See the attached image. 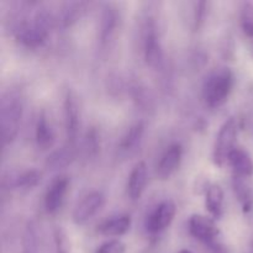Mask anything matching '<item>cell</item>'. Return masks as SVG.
<instances>
[{
  "mask_svg": "<svg viewBox=\"0 0 253 253\" xmlns=\"http://www.w3.org/2000/svg\"><path fill=\"white\" fill-rule=\"evenodd\" d=\"M53 17L47 9H39L31 19H20L14 29L15 37L25 47L36 48L47 41L53 26Z\"/></svg>",
  "mask_w": 253,
  "mask_h": 253,
  "instance_id": "1",
  "label": "cell"
},
{
  "mask_svg": "<svg viewBox=\"0 0 253 253\" xmlns=\"http://www.w3.org/2000/svg\"><path fill=\"white\" fill-rule=\"evenodd\" d=\"M235 76L227 67L212 71L203 84V99L209 108L216 109L224 105L231 94Z\"/></svg>",
  "mask_w": 253,
  "mask_h": 253,
  "instance_id": "2",
  "label": "cell"
},
{
  "mask_svg": "<svg viewBox=\"0 0 253 253\" xmlns=\"http://www.w3.org/2000/svg\"><path fill=\"white\" fill-rule=\"evenodd\" d=\"M24 103L20 93L7 91L0 104V131L2 145H9L16 138L21 123Z\"/></svg>",
  "mask_w": 253,
  "mask_h": 253,
  "instance_id": "3",
  "label": "cell"
},
{
  "mask_svg": "<svg viewBox=\"0 0 253 253\" xmlns=\"http://www.w3.org/2000/svg\"><path fill=\"white\" fill-rule=\"evenodd\" d=\"M237 133H239V125L235 118H230L220 127L214 145V155H212L215 165L222 167L227 162L230 153L236 148L235 145H236Z\"/></svg>",
  "mask_w": 253,
  "mask_h": 253,
  "instance_id": "4",
  "label": "cell"
},
{
  "mask_svg": "<svg viewBox=\"0 0 253 253\" xmlns=\"http://www.w3.org/2000/svg\"><path fill=\"white\" fill-rule=\"evenodd\" d=\"M143 56L145 61L151 68H161L163 63V49L161 44L160 36L157 34L153 20H148L145 25V35H143Z\"/></svg>",
  "mask_w": 253,
  "mask_h": 253,
  "instance_id": "5",
  "label": "cell"
},
{
  "mask_svg": "<svg viewBox=\"0 0 253 253\" xmlns=\"http://www.w3.org/2000/svg\"><path fill=\"white\" fill-rule=\"evenodd\" d=\"M188 226H189L190 235L207 246L212 247L214 245L219 244L217 239H219L220 231L211 217L195 214L189 219Z\"/></svg>",
  "mask_w": 253,
  "mask_h": 253,
  "instance_id": "6",
  "label": "cell"
},
{
  "mask_svg": "<svg viewBox=\"0 0 253 253\" xmlns=\"http://www.w3.org/2000/svg\"><path fill=\"white\" fill-rule=\"evenodd\" d=\"M64 126L66 135L68 138V145L76 146L78 138L79 126H81V109H79L78 98L72 90H67L64 96Z\"/></svg>",
  "mask_w": 253,
  "mask_h": 253,
  "instance_id": "7",
  "label": "cell"
},
{
  "mask_svg": "<svg viewBox=\"0 0 253 253\" xmlns=\"http://www.w3.org/2000/svg\"><path fill=\"white\" fill-rule=\"evenodd\" d=\"M175 214H177V207L174 203L172 200H165L158 204L147 216L145 222L146 230L152 235L160 234L172 224Z\"/></svg>",
  "mask_w": 253,
  "mask_h": 253,
  "instance_id": "8",
  "label": "cell"
},
{
  "mask_svg": "<svg viewBox=\"0 0 253 253\" xmlns=\"http://www.w3.org/2000/svg\"><path fill=\"white\" fill-rule=\"evenodd\" d=\"M105 203V197L101 192H91L83 198L73 211V221L77 225H84L93 219Z\"/></svg>",
  "mask_w": 253,
  "mask_h": 253,
  "instance_id": "9",
  "label": "cell"
},
{
  "mask_svg": "<svg viewBox=\"0 0 253 253\" xmlns=\"http://www.w3.org/2000/svg\"><path fill=\"white\" fill-rule=\"evenodd\" d=\"M69 178L67 175H58L51 182L44 194V209L47 214H56L63 205L68 193Z\"/></svg>",
  "mask_w": 253,
  "mask_h": 253,
  "instance_id": "10",
  "label": "cell"
},
{
  "mask_svg": "<svg viewBox=\"0 0 253 253\" xmlns=\"http://www.w3.org/2000/svg\"><path fill=\"white\" fill-rule=\"evenodd\" d=\"M183 157V148L179 143L169 146L157 166V177L161 180H167L177 172Z\"/></svg>",
  "mask_w": 253,
  "mask_h": 253,
  "instance_id": "11",
  "label": "cell"
},
{
  "mask_svg": "<svg viewBox=\"0 0 253 253\" xmlns=\"http://www.w3.org/2000/svg\"><path fill=\"white\" fill-rule=\"evenodd\" d=\"M41 180V174L35 169L12 170L4 177L7 189H32Z\"/></svg>",
  "mask_w": 253,
  "mask_h": 253,
  "instance_id": "12",
  "label": "cell"
},
{
  "mask_svg": "<svg viewBox=\"0 0 253 253\" xmlns=\"http://www.w3.org/2000/svg\"><path fill=\"white\" fill-rule=\"evenodd\" d=\"M118 11L111 5H106L101 12L100 31H99V43L101 48H106L113 40L118 27Z\"/></svg>",
  "mask_w": 253,
  "mask_h": 253,
  "instance_id": "13",
  "label": "cell"
},
{
  "mask_svg": "<svg viewBox=\"0 0 253 253\" xmlns=\"http://www.w3.org/2000/svg\"><path fill=\"white\" fill-rule=\"evenodd\" d=\"M148 180L147 166L145 162H138L133 166L127 182V193L131 200H140L146 189Z\"/></svg>",
  "mask_w": 253,
  "mask_h": 253,
  "instance_id": "14",
  "label": "cell"
},
{
  "mask_svg": "<svg viewBox=\"0 0 253 253\" xmlns=\"http://www.w3.org/2000/svg\"><path fill=\"white\" fill-rule=\"evenodd\" d=\"M227 163L232 168L234 177L247 178L252 179L253 177V160L247 151L244 148H235L229 156Z\"/></svg>",
  "mask_w": 253,
  "mask_h": 253,
  "instance_id": "15",
  "label": "cell"
},
{
  "mask_svg": "<svg viewBox=\"0 0 253 253\" xmlns=\"http://www.w3.org/2000/svg\"><path fill=\"white\" fill-rule=\"evenodd\" d=\"M35 137H36V145L41 151L49 150L54 145L56 135L52 128L51 124L48 123V116L46 111L42 110L37 118L36 128H35Z\"/></svg>",
  "mask_w": 253,
  "mask_h": 253,
  "instance_id": "16",
  "label": "cell"
},
{
  "mask_svg": "<svg viewBox=\"0 0 253 253\" xmlns=\"http://www.w3.org/2000/svg\"><path fill=\"white\" fill-rule=\"evenodd\" d=\"M131 224L132 221L128 215H120V216H115L101 222L98 226V232L106 237L123 236L130 230Z\"/></svg>",
  "mask_w": 253,
  "mask_h": 253,
  "instance_id": "17",
  "label": "cell"
},
{
  "mask_svg": "<svg viewBox=\"0 0 253 253\" xmlns=\"http://www.w3.org/2000/svg\"><path fill=\"white\" fill-rule=\"evenodd\" d=\"M143 133H145V124L142 121L133 124L121 138L119 143V151L124 155H131L135 152L142 141Z\"/></svg>",
  "mask_w": 253,
  "mask_h": 253,
  "instance_id": "18",
  "label": "cell"
},
{
  "mask_svg": "<svg viewBox=\"0 0 253 253\" xmlns=\"http://www.w3.org/2000/svg\"><path fill=\"white\" fill-rule=\"evenodd\" d=\"M74 156H76L74 146H71L67 143L63 147L58 148V150L49 153L44 165H46V168L48 170L63 169V168L68 167V166L73 162Z\"/></svg>",
  "mask_w": 253,
  "mask_h": 253,
  "instance_id": "19",
  "label": "cell"
},
{
  "mask_svg": "<svg viewBox=\"0 0 253 253\" xmlns=\"http://www.w3.org/2000/svg\"><path fill=\"white\" fill-rule=\"evenodd\" d=\"M205 207L214 219H220L224 212V190L219 184H211L207 189Z\"/></svg>",
  "mask_w": 253,
  "mask_h": 253,
  "instance_id": "20",
  "label": "cell"
},
{
  "mask_svg": "<svg viewBox=\"0 0 253 253\" xmlns=\"http://www.w3.org/2000/svg\"><path fill=\"white\" fill-rule=\"evenodd\" d=\"M86 6H88V2L84 1L66 2L62 7L61 16H59V21H61L62 26L69 27L76 24L85 14Z\"/></svg>",
  "mask_w": 253,
  "mask_h": 253,
  "instance_id": "21",
  "label": "cell"
},
{
  "mask_svg": "<svg viewBox=\"0 0 253 253\" xmlns=\"http://www.w3.org/2000/svg\"><path fill=\"white\" fill-rule=\"evenodd\" d=\"M232 188L239 202L244 205L245 210H250L253 202V190L251 179L247 178L234 177L232 178Z\"/></svg>",
  "mask_w": 253,
  "mask_h": 253,
  "instance_id": "22",
  "label": "cell"
},
{
  "mask_svg": "<svg viewBox=\"0 0 253 253\" xmlns=\"http://www.w3.org/2000/svg\"><path fill=\"white\" fill-rule=\"evenodd\" d=\"M22 253H37L39 251V237L37 229L34 222H29L25 229L22 239Z\"/></svg>",
  "mask_w": 253,
  "mask_h": 253,
  "instance_id": "23",
  "label": "cell"
},
{
  "mask_svg": "<svg viewBox=\"0 0 253 253\" xmlns=\"http://www.w3.org/2000/svg\"><path fill=\"white\" fill-rule=\"evenodd\" d=\"M240 24L244 34L253 39V4L244 2L240 9Z\"/></svg>",
  "mask_w": 253,
  "mask_h": 253,
  "instance_id": "24",
  "label": "cell"
},
{
  "mask_svg": "<svg viewBox=\"0 0 253 253\" xmlns=\"http://www.w3.org/2000/svg\"><path fill=\"white\" fill-rule=\"evenodd\" d=\"M207 1L194 2V10H193V29L194 31H198L204 24L205 16H207Z\"/></svg>",
  "mask_w": 253,
  "mask_h": 253,
  "instance_id": "25",
  "label": "cell"
},
{
  "mask_svg": "<svg viewBox=\"0 0 253 253\" xmlns=\"http://www.w3.org/2000/svg\"><path fill=\"white\" fill-rule=\"evenodd\" d=\"M54 242H56L57 253H68L69 252V241L67 237L66 231L61 227L54 230Z\"/></svg>",
  "mask_w": 253,
  "mask_h": 253,
  "instance_id": "26",
  "label": "cell"
},
{
  "mask_svg": "<svg viewBox=\"0 0 253 253\" xmlns=\"http://www.w3.org/2000/svg\"><path fill=\"white\" fill-rule=\"evenodd\" d=\"M125 245L119 240H111L101 245L95 253H125Z\"/></svg>",
  "mask_w": 253,
  "mask_h": 253,
  "instance_id": "27",
  "label": "cell"
},
{
  "mask_svg": "<svg viewBox=\"0 0 253 253\" xmlns=\"http://www.w3.org/2000/svg\"><path fill=\"white\" fill-rule=\"evenodd\" d=\"M85 150L88 155H96L99 151V135L95 128H91L85 138Z\"/></svg>",
  "mask_w": 253,
  "mask_h": 253,
  "instance_id": "28",
  "label": "cell"
},
{
  "mask_svg": "<svg viewBox=\"0 0 253 253\" xmlns=\"http://www.w3.org/2000/svg\"><path fill=\"white\" fill-rule=\"evenodd\" d=\"M178 253H193V252L188 251V250H182V251H179Z\"/></svg>",
  "mask_w": 253,
  "mask_h": 253,
  "instance_id": "29",
  "label": "cell"
},
{
  "mask_svg": "<svg viewBox=\"0 0 253 253\" xmlns=\"http://www.w3.org/2000/svg\"><path fill=\"white\" fill-rule=\"evenodd\" d=\"M251 52H252V54H253V46L251 47Z\"/></svg>",
  "mask_w": 253,
  "mask_h": 253,
  "instance_id": "30",
  "label": "cell"
},
{
  "mask_svg": "<svg viewBox=\"0 0 253 253\" xmlns=\"http://www.w3.org/2000/svg\"><path fill=\"white\" fill-rule=\"evenodd\" d=\"M252 246H253V242H252Z\"/></svg>",
  "mask_w": 253,
  "mask_h": 253,
  "instance_id": "31",
  "label": "cell"
}]
</instances>
